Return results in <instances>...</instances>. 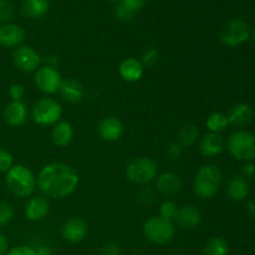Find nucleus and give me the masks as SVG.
<instances>
[{
    "instance_id": "obj_30",
    "label": "nucleus",
    "mask_w": 255,
    "mask_h": 255,
    "mask_svg": "<svg viewBox=\"0 0 255 255\" xmlns=\"http://www.w3.org/2000/svg\"><path fill=\"white\" fill-rule=\"evenodd\" d=\"M14 5L9 0H0V21L2 24L10 22L14 17Z\"/></svg>"
},
{
    "instance_id": "obj_35",
    "label": "nucleus",
    "mask_w": 255,
    "mask_h": 255,
    "mask_svg": "<svg viewBox=\"0 0 255 255\" xmlns=\"http://www.w3.org/2000/svg\"><path fill=\"white\" fill-rule=\"evenodd\" d=\"M5 255H37L36 251L31 247L27 246H17L14 248L9 249Z\"/></svg>"
},
{
    "instance_id": "obj_34",
    "label": "nucleus",
    "mask_w": 255,
    "mask_h": 255,
    "mask_svg": "<svg viewBox=\"0 0 255 255\" xmlns=\"http://www.w3.org/2000/svg\"><path fill=\"white\" fill-rule=\"evenodd\" d=\"M7 95H9L11 101H22V97L25 96L24 86L20 84L10 85L9 90H7Z\"/></svg>"
},
{
    "instance_id": "obj_44",
    "label": "nucleus",
    "mask_w": 255,
    "mask_h": 255,
    "mask_svg": "<svg viewBox=\"0 0 255 255\" xmlns=\"http://www.w3.org/2000/svg\"><path fill=\"white\" fill-rule=\"evenodd\" d=\"M168 255H182V254H177V253H172V254H168Z\"/></svg>"
},
{
    "instance_id": "obj_32",
    "label": "nucleus",
    "mask_w": 255,
    "mask_h": 255,
    "mask_svg": "<svg viewBox=\"0 0 255 255\" xmlns=\"http://www.w3.org/2000/svg\"><path fill=\"white\" fill-rule=\"evenodd\" d=\"M159 54L156 49H147L146 51L142 54V65L144 67H152L158 62Z\"/></svg>"
},
{
    "instance_id": "obj_4",
    "label": "nucleus",
    "mask_w": 255,
    "mask_h": 255,
    "mask_svg": "<svg viewBox=\"0 0 255 255\" xmlns=\"http://www.w3.org/2000/svg\"><path fill=\"white\" fill-rule=\"evenodd\" d=\"M158 166L149 157H136L128 162L125 169L126 178L137 186H147L157 178Z\"/></svg>"
},
{
    "instance_id": "obj_20",
    "label": "nucleus",
    "mask_w": 255,
    "mask_h": 255,
    "mask_svg": "<svg viewBox=\"0 0 255 255\" xmlns=\"http://www.w3.org/2000/svg\"><path fill=\"white\" fill-rule=\"evenodd\" d=\"M226 142L221 133L208 132L199 142V151L204 157H216L223 152Z\"/></svg>"
},
{
    "instance_id": "obj_18",
    "label": "nucleus",
    "mask_w": 255,
    "mask_h": 255,
    "mask_svg": "<svg viewBox=\"0 0 255 255\" xmlns=\"http://www.w3.org/2000/svg\"><path fill=\"white\" fill-rule=\"evenodd\" d=\"M182 179L173 172H164L156 179V189L163 196H174L182 191Z\"/></svg>"
},
{
    "instance_id": "obj_45",
    "label": "nucleus",
    "mask_w": 255,
    "mask_h": 255,
    "mask_svg": "<svg viewBox=\"0 0 255 255\" xmlns=\"http://www.w3.org/2000/svg\"><path fill=\"white\" fill-rule=\"evenodd\" d=\"M109 1H119V0H109Z\"/></svg>"
},
{
    "instance_id": "obj_2",
    "label": "nucleus",
    "mask_w": 255,
    "mask_h": 255,
    "mask_svg": "<svg viewBox=\"0 0 255 255\" xmlns=\"http://www.w3.org/2000/svg\"><path fill=\"white\" fill-rule=\"evenodd\" d=\"M5 184L17 198H29L37 188L36 177L31 169L24 164H14L5 173Z\"/></svg>"
},
{
    "instance_id": "obj_36",
    "label": "nucleus",
    "mask_w": 255,
    "mask_h": 255,
    "mask_svg": "<svg viewBox=\"0 0 255 255\" xmlns=\"http://www.w3.org/2000/svg\"><path fill=\"white\" fill-rule=\"evenodd\" d=\"M153 191L149 187L142 186V188L138 192V199L143 204H151L153 202Z\"/></svg>"
},
{
    "instance_id": "obj_24",
    "label": "nucleus",
    "mask_w": 255,
    "mask_h": 255,
    "mask_svg": "<svg viewBox=\"0 0 255 255\" xmlns=\"http://www.w3.org/2000/svg\"><path fill=\"white\" fill-rule=\"evenodd\" d=\"M143 0H119L115 7V15L120 20H132L143 6Z\"/></svg>"
},
{
    "instance_id": "obj_31",
    "label": "nucleus",
    "mask_w": 255,
    "mask_h": 255,
    "mask_svg": "<svg viewBox=\"0 0 255 255\" xmlns=\"http://www.w3.org/2000/svg\"><path fill=\"white\" fill-rule=\"evenodd\" d=\"M14 218V208L7 202H0V227L9 224Z\"/></svg>"
},
{
    "instance_id": "obj_46",
    "label": "nucleus",
    "mask_w": 255,
    "mask_h": 255,
    "mask_svg": "<svg viewBox=\"0 0 255 255\" xmlns=\"http://www.w3.org/2000/svg\"><path fill=\"white\" fill-rule=\"evenodd\" d=\"M143 1H146V0H143Z\"/></svg>"
},
{
    "instance_id": "obj_42",
    "label": "nucleus",
    "mask_w": 255,
    "mask_h": 255,
    "mask_svg": "<svg viewBox=\"0 0 255 255\" xmlns=\"http://www.w3.org/2000/svg\"><path fill=\"white\" fill-rule=\"evenodd\" d=\"M247 209H248V213L251 214L252 218L255 219V199H252V201L248 202Z\"/></svg>"
},
{
    "instance_id": "obj_21",
    "label": "nucleus",
    "mask_w": 255,
    "mask_h": 255,
    "mask_svg": "<svg viewBox=\"0 0 255 255\" xmlns=\"http://www.w3.org/2000/svg\"><path fill=\"white\" fill-rule=\"evenodd\" d=\"M75 136L74 127L67 121H59L52 126L51 141L52 143L60 148H65L72 142Z\"/></svg>"
},
{
    "instance_id": "obj_10",
    "label": "nucleus",
    "mask_w": 255,
    "mask_h": 255,
    "mask_svg": "<svg viewBox=\"0 0 255 255\" xmlns=\"http://www.w3.org/2000/svg\"><path fill=\"white\" fill-rule=\"evenodd\" d=\"M35 86L46 95H54L59 92L62 77L55 67L44 65L34 72Z\"/></svg>"
},
{
    "instance_id": "obj_25",
    "label": "nucleus",
    "mask_w": 255,
    "mask_h": 255,
    "mask_svg": "<svg viewBox=\"0 0 255 255\" xmlns=\"http://www.w3.org/2000/svg\"><path fill=\"white\" fill-rule=\"evenodd\" d=\"M227 194L234 202H242L248 197L249 183L242 176H236L229 181L227 187Z\"/></svg>"
},
{
    "instance_id": "obj_27",
    "label": "nucleus",
    "mask_w": 255,
    "mask_h": 255,
    "mask_svg": "<svg viewBox=\"0 0 255 255\" xmlns=\"http://www.w3.org/2000/svg\"><path fill=\"white\" fill-rule=\"evenodd\" d=\"M228 252V243L219 237H213V238L208 239L204 246V254L206 255H227Z\"/></svg>"
},
{
    "instance_id": "obj_15",
    "label": "nucleus",
    "mask_w": 255,
    "mask_h": 255,
    "mask_svg": "<svg viewBox=\"0 0 255 255\" xmlns=\"http://www.w3.org/2000/svg\"><path fill=\"white\" fill-rule=\"evenodd\" d=\"M174 222L182 228L194 229L201 224L202 213L193 204H184V206L178 207Z\"/></svg>"
},
{
    "instance_id": "obj_23",
    "label": "nucleus",
    "mask_w": 255,
    "mask_h": 255,
    "mask_svg": "<svg viewBox=\"0 0 255 255\" xmlns=\"http://www.w3.org/2000/svg\"><path fill=\"white\" fill-rule=\"evenodd\" d=\"M49 0H22L20 11L26 19H40L49 11Z\"/></svg>"
},
{
    "instance_id": "obj_40",
    "label": "nucleus",
    "mask_w": 255,
    "mask_h": 255,
    "mask_svg": "<svg viewBox=\"0 0 255 255\" xmlns=\"http://www.w3.org/2000/svg\"><path fill=\"white\" fill-rule=\"evenodd\" d=\"M7 251H9V241L5 234L0 232V255H5Z\"/></svg>"
},
{
    "instance_id": "obj_22",
    "label": "nucleus",
    "mask_w": 255,
    "mask_h": 255,
    "mask_svg": "<svg viewBox=\"0 0 255 255\" xmlns=\"http://www.w3.org/2000/svg\"><path fill=\"white\" fill-rule=\"evenodd\" d=\"M229 126H233L236 128H244L248 126L253 120V112L249 105L247 104H237L233 106L227 115Z\"/></svg>"
},
{
    "instance_id": "obj_7",
    "label": "nucleus",
    "mask_w": 255,
    "mask_h": 255,
    "mask_svg": "<svg viewBox=\"0 0 255 255\" xmlns=\"http://www.w3.org/2000/svg\"><path fill=\"white\" fill-rule=\"evenodd\" d=\"M31 116L32 121L39 126H54L61 121L62 106L52 97H41L32 106Z\"/></svg>"
},
{
    "instance_id": "obj_38",
    "label": "nucleus",
    "mask_w": 255,
    "mask_h": 255,
    "mask_svg": "<svg viewBox=\"0 0 255 255\" xmlns=\"http://www.w3.org/2000/svg\"><path fill=\"white\" fill-rule=\"evenodd\" d=\"M100 255H121L120 248L116 243H106L101 248Z\"/></svg>"
},
{
    "instance_id": "obj_28",
    "label": "nucleus",
    "mask_w": 255,
    "mask_h": 255,
    "mask_svg": "<svg viewBox=\"0 0 255 255\" xmlns=\"http://www.w3.org/2000/svg\"><path fill=\"white\" fill-rule=\"evenodd\" d=\"M198 129L194 125H186L178 132V142L183 147H189L196 143L198 138Z\"/></svg>"
},
{
    "instance_id": "obj_3",
    "label": "nucleus",
    "mask_w": 255,
    "mask_h": 255,
    "mask_svg": "<svg viewBox=\"0 0 255 255\" xmlns=\"http://www.w3.org/2000/svg\"><path fill=\"white\" fill-rule=\"evenodd\" d=\"M222 183L221 169L216 164H204L193 179V192L198 198L209 199L217 194Z\"/></svg>"
},
{
    "instance_id": "obj_12",
    "label": "nucleus",
    "mask_w": 255,
    "mask_h": 255,
    "mask_svg": "<svg viewBox=\"0 0 255 255\" xmlns=\"http://www.w3.org/2000/svg\"><path fill=\"white\" fill-rule=\"evenodd\" d=\"M97 133L102 141L116 142L124 134V124L115 116H107L100 121L97 126Z\"/></svg>"
},
{
    "instance_id": "obj_37",
    "label": "nucleus",
    "mask_w": 255,
    "mask_h": 255,
    "mask_svg": "<svg viewBox=\"0 0 255 255\" xmlns=\"http://www.w3.org/2000/svg\"><path fill=\"white\" fill-rule=\"evenodd\" d=\"M166 152L172 159H177L182 156V152H183V146H182L179 142H172V143H169V146L167 147Z\"/></svg>"
},
{
    "instance_id": "obj_41",
    "label": "nucleus",
    "mask_w": 255,
    "mask_h": 255,
    "mask_svg": "<svg viewBox=\"0 0 255 255\" xmlns=\"http://www.w3.org/2000/svg\"><path fill=\"white\" fill-rule=\"evenodd\" d=\"M35 251H36L37 255H52L51 248L47 246H40L39 248L35 249Z\"/></svg>"
},
{
    "instance_id": "obj_6",
    "label": "nucleus",
    "mask_w": 255,
    "mask_h": 255,
    "mask_svg": "<svg viewBox=\"0 0 255 255\" xmlns=\"http://www.w3.org/2000/svg\"><path fill=\"white\" fill-rule=\"evenodd\" d=\"M143 234L148 242L156 246H164L172 242L176 234L173 221L156 216L147 219L143 224Z\"/></svg>"
},
{
    "instance_id": "obj_9",
    "label": "nucleus",
    "mask_w": 255,
    "mask_h": 255,
    "mask_svg": "<svg viewBox=\"0 0 255 255\" xmlns=\"http://www.w3.org/2000/svg\"><path fill=\"white\" fill-rule=\"evenodd\" d=\"M12 64L19 71L30 74L35 72L40 66H41V56L39 52L31 46L27 45H20L15 47L12 51Z\"/></svg>"
},
{
    "instance_id": "obj_16",
    "label": "nucleus",
    "mask_w": 255,
    "mask_h": 255,
    "mask_svg": "<svg viewBox=\"0 0 255 255\" xmlns=\"http://www.w3.org/2000/svg\"><path fill=\"white\" fill-rule=\"evenodd\" d=\"M144 66L142 65L141 60L136 57H126L122 60L119 66V74L124 81L133 84V82L139 81L143 76Z\"/></svg>"
},
{
    "instance_id": "obj_29",
    "label": "nucleus",
    "mask_w": 255,
    "mask_h": 255,
    "mask_svg": "<svg viewBox=\"0 0 255 255\" xmlns=\"http://www.w3.org/2000/svg\"><path fill=\"white\" fill-rule=\"evenodd\" d=\"M177 211H178V206H177L176 202L164 201L159 207V217L168 219V221H174Z\"/></svg>"
},
{
    "instance_id": "obj_13",
    "label": "nucleus",
    "mask_w": 255,
    "mask_h": 255,
    "mask_svg": "<svg viewBox=\"0 0 255 255\" xmlns=\"http://www.w3.org/2000/svg\"><path fill=\"white\" fill-rule=\"evenodd\" d=\"M49 212L50 202L45 196H31L25 204L24 214L30 222L42 221Z\"/></svg>"
},
{
    "instance_id": "obj_17",
    "label": "nucleus",
    "mask_w": 255,
    "mask_h": 255,
    "mask_svg": "<svg viewBox=\"0 0 255 255\" xmlns=\"http://www.w3.org/2000/svg\"><path fill=\"white\" fill-rule=\"evenodd\" d=\"M4 121L10 127H20L27 120V107L22 101H10L4 109Z\"/></svg>"
},
{
    "instance_id": "obj_39",
    "label": "nucleus",
    "mask_w": 255,
    "mask_h": 255,
    "mask_svg": "<svg viewBox=\"0 0 255 255\" xmlns=\"http://www.w3.org/2000/svg\"><path fill=\"white\" fill-rule=\"evenodd\" d=\"M255 176V164L253 162H246L242 168V177L246 179L252 178Z\"/></svg>"
},
{
    "instance_id": "obj_8",
    "label": "nucleus",
    "mask_w": 255,
    "mask_h": 255,
    "mask_svg": "<svg viewBox=\"0 0 255 255\" xmlns=\"http://www.w3.org/2000/svg\"><path fill=\"white\" fill-rule=\"evenodd\" d=\"M251 27L243 19H232L224 25L221 40L226 46L236 47L244 44L251 37Z\"/></svg>"
},
{
    "instance_id": "obj_14",
    "label": "nucleus",
    "mask_w": 255,
    "mask_h": 255,
    "mask_svg": "<svg viewBox=\"0 0 255 255\" xmlns=\"http://www.w3.org/2000/svg\"><path fill=\"white\" fill-rule=\"evenodd\" d=\"M25 40V31L21 26L12 22L0 25V46L17 47Z\"/></svg>"
},
{
    "instance_id": "obj_19",
    "label": "nucleus",
    "mask_w": 255,
    "mask_h": 255,
    "mask_svg": "<svg viewBox=\"0 0 255 255\" xmlns=\"http://www.w3.org/2000/svg\"><path fill=\"white\" fill-rule=\"evenodd\" d=\"M59 94L69 104H79L85 97V89L81 82L70 77V79L62 80Z\"/></svg>"
},
{
    "instance_id": "obj_43",
    "label": "nucleus",
    "mask_w": 255,
    "mask_h": 255,
    "mask_svg": "<svg viewBox=\"0 0 255 255\" xmlns=\"http://www.w3.org/2000/svg\"><path fill=\"white\" fill-rule=\"evenodd\" d=\"M251 35H252V39H253V41H254V44H255V27L253 29V31L251 32Z\"/></svg>"
},
{
    "instance_id": "obj_33",
    "label": "nucleus",
    "mask_w": 255,
    "mask_h": 255,
    "mask_svg": "<svg viewBox=\"0 0 255 255\" xmlns=\"http://www.w3.org/2000/svg\"><path fill=\"white\" fill-rule=\"evenodd\" d=\"M14 166V158L9 151L0 148V172L6 173L11 167Z\"/></svg>"
},
{
    "instance_id": "obj_11",
    "label": "nucleus",
    "mask_w": 255,
    "mask_h": 255,
    "mask_svg": "<svg viewBox=\"0 0 255 255\" xmlns=\"http://www.w3.org/2000/svg\"><path fill=\"white\" fill-rule=\"evenodd\" d=\"M89 234L87 223L81 218H70L64 223L61 228V236L66 242L71 244H77L84 241Z\"/></svg>"
},
{
    "instance_id": "obj_1",
    "label": "nucleus",
    "mask_w": 255,
    "mask_h": 255,
    "mask_svg": "<svg viewBox=\"0 0 255 255\" xmlns=\"http://www.w3.org/2000/svg\"><path fill=\"white\" fill-rule=\"evenodd\" d=\"M79 183L80 177L77 172L62 162L46 164L36 177L37 188L46 198H66L76 191Z\"/></svg>"
},
{
    "instance_id": "obj_5",
    "label": "nucleus",
    "mask_w": 255,
    "mask_h": 255,
    "mask_svg": "<svg viewBox=\"0 0 255 255\" xmlns=\"http://www.w3.org/2000/svg\"><path fill=\"white\" fill-rule=\"evenodd\" d=\"M227 148L237 161L252 162L255 158V136L246 129H238L229 136Z\"/></svg>"
},
{
    "instance_id": "obj_26",
    "label": "nucleus",
    "mask_w": 255,
    "mask_h": 255,
    "mask_svg": "<svg viewBox=\"0 0 255 255\" xmlns=\"http://www.w3.org/2000/svg\"><path fill=\"white\" fill-rule=\"evenodd\" d=\"M206 126L207 128L209 129V132L221 133V132H223L224 129L229 126L227 115L222 114V112H212V114L207 117Z\"/></svg>"
}]
</instances>
